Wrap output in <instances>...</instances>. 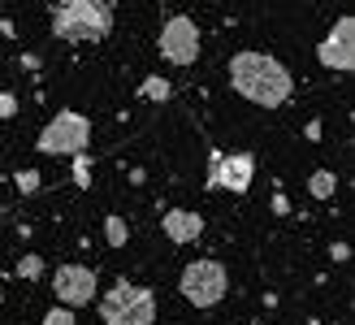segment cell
<instances>
[{
  "label": "cell",
  "mask_w": 355,
  "mask_h": 325,
  "mask_svg": "<svg viewBox=\"0 0 355 325\" xmlns=\"http://www.w3.org/2000/svg\"><path fill=\"white\" fill-rule=\"evenodd\" d=\"M13 113H17V96L5 92V96H0V117H13Z\"/></svg>",
  "instance_id": "ac0fdd59"
},
{
  "label": "cell",
  "mask_w": 355,
  "mask_h": 325,
  "mask_svg": "<svg viewBox=\"0 0 355 325\" xmlns=\"http://www.w3.org/2000/svg\"><path fill=\"white\" fill-rule=\"evenodd\" d=\"M40 269H44V260H40V256H22L13 274H17V278H26V282H35V278H40Z\"/></svg>",
  "instance_id": "9a60e30c"
},
{
  "label": "cell",
  "mask_w": 355,
  "mask_h": 325,
  "mask_svg": "<svg viewBox=\"0 0 355 325\" xmlns=\"http://www.w3.org/2000/svg\"><path fill=\"white\" fill-rule=\"evenodd\" d=\"M44 325H74V308H52L44 317Z\"/></svg>",
  "instance_id": "e0dca14e"
},
{
  "label": "cell",
  "mask_w": 355,
  "mask_h": 325,
  "mask_svg": "<svg viewBox=\"0 0 355 325\" xmlns=\"http://www.w3.org/2000/svg\"><path fill=\"white\" fill-rule=\"evenodd\" d=\"M74 183L78 187H92V156H87V152L74 156Z\"/></svg>",
  "instance_id": "2e32d148"
},
{
  "label": "cell",
  "mask_w": 355,
  "mask_h": 325,
  "mask_svg": "<svg viewBox=\"0 0 355 325\" xmlns=\"http://www.w3.org/2000/svg\"><path fill=\"white\" fill-rule=\"evenodd\" d=\"M329 256L338 260V265H347V260H351V247H347V243H334V247H329Z\"/></svg>",
  "instance_id": "d6986e66"
},
{
  "label": "cell",
  "mask_w": 355,
  "mask_h": 325,
  "mask_svg": "<svg viewBox=\"0 0 355 325\" xmlns=\"http://www.w3.org/2000/svg\"><path fill=\"white\" fill-rule=\"evenodd\" d=\"M104 239H109V247H126V239H130L126 222L121 217H104Z\"/></svg>",
  "instance_id": "7c38bea8"
},
{
  "label": "cell",
  "mask_w": 355,
  "mask_h": 325,
  "mask_svg": "<svg viewBox=\"0 0 355 325\" xmlns=\"http://www.w3.org/2000/svg\"><path fill=\"white\" fill-rule=\"evenodd\" d=\"M52 295L61 299V308H83L96 299V274L83 265H61L52 274Z\"/></svg>",
  "instance_id": "9c48e42d"
},
{
  "label": "cell",
  "mask_w": 355,
  "mask_h": 325,
  "mask_svg": "<svg viewBox=\"0 0 355 325\" xmlns=\"http://www.w3.org/2000/svg\"><path fill=\"white\" fill-rule=\"evenodd\" d=\"M230 83H234L239 96H247V100L260 104V108L286 104L291 92H295L291 69L282 65L277 57H269V52H252V48H243V52L230 57Z\"/></svg>",
  "instance_id": "6da1fadb"
},
{
  "label": "cell",
  "mask_w": 355,
  "mask_h": 325,
  "mask_svg": "<svg viewBox=\"0 0 355 325\" xmlns=\"http://www.w3.org/2000/svg\"><path fill=\"white\" fill-rule=\"evenodd\" d=\"M178 286H182L187 303H195V308H212V303H221L225 291H230V274L221 260H191L182 269V278H178Z\"/></svg>",
  "instance_id": "5b68a950"
},
{
  "label": "cell",
  "mask_w": 355,
  "mask_h": 325,
  "mask_svg": "<svg viewBox=\"0 0 355 325\" xmlns=\"http://www.w3.org/2000/svg\"><path fill=\"white\" fill-rule=\"evenodd\" d=\"M13 183H17V191H22V195H35V191L44 187V178H40V169H17Z\"/></svg>",
  "instance_id": "4fadbf2b"
},
{
  "label": "cell",
  "mask_w": 355,
  "mask_h": 325,
  "mask_svg": "<svg viewBox=\"0 0 355 325\" xmlns=\"http://www.w3.org/2000/svg\"><path fill=\"white\" fill-rule=\"evenodd\" d=\"M256 178V156L252 152H212L208 156V187L243 195Z\"/></svg>",
  "instance_id": "8992f818"
},
{
  "label": "cell",
  "mask_w": 355,
  "mask_h": 325,
  "mask_svg": "<svg viewBox=\"0 0 355 325\" xmlns=\"http://www.w3.org/2000/svg\"><path fill=\"white\" fill-rule=\"evenodd\" d=\"M316 61L325 69H355V17L351 13H343L338 22H334V31L321 40V48H316Z\"/></svg>",
  "instance_id": "ba28073f"
},
{
  "label": "cell",
  "mask_w": 355,
  "mask_h": 325,
  "mask_svg": "<svg viewBox=\"0 0 355 325\" xmlns=\"http://www.w3.org/2000/svg\"><path fill=\"white\" fill-rule=\"evenodd\" d=\"M139 92L161 104V100H169V83H165V78H144V87H139Z\"/></svg>",
  "instance_id": "5bb4252c"
},
{
  "label": "cell",
  "mask_w": 355,
  "mask_h": 325,
  "mask_svg": "<svg viewBox=\"0 0 355 325\" xmlns=\"http://www.w3.org/2000/svg\"><path fill=\"white\" fill-rule=\"evenodd\" d=\"M165 234L173 243H195L204 234V217L200 212H187V208H169L165 212Z\"/></svg>",
  "instance_id": "30bf717a"
},
{
  "label": "cell",
  "mask_w": 355,
  "mask_h": 325,
  "mask_svg": "<svg viewBox=\"0 0 355 325\" xmlns=\"http://www.w3.org/2000/svg\"><path fill=\"white\" fill-rule=\"evenodd\" d=\"M52 35L57 40H109L113 31V5H104V0H61V5H52Z\"/></svg>",
  "instance_id": "7a4b0ae2"
},
{
  "label": "cell",
  "mask_w": 355,
  "mask_h": 325,
  "mask_svg": "<svg viewBox=\"0 0 355 325\" xmlns=\"http://www.w3.org/2000/svg\"><path fill=\"white\" fill-rule=\"evenodd\" d=\"M100 317L104 325H152L156 321V295L148 286H130L121 278L100 303Z\"/></svg>",
  "instance_id": "3957f363"
},
{
  "label": "cell",
  "mask_w": 355,
  "mask_h": 325,
  "mask_svg": "<svg viewBox=\"0 0 355 325\" xmlns=\"http://www.w3.org/2000/svg\"><path fill=\"white\" fill-rule=\"evenodd\" d=\"M334 187H338V178H334L329 169H316V174L308 178V191L316 195V200H329V195H334Z\"/></svg>",
  "instance_id": "8fae6325"
},
{
  "label": "cell",
  "mask_w": 355,
  "mask_h": 325,
  "mask_svg": "<svg viewBox=\"0 0 355 325\" xmlns=\"http://www.w3.org/2000/svg\"><path fill=\"white\" fill-rule=\"evenodd\" d=\"M273 212H282V217H286V212H291V200H286V195H282V191L273 195Z\"/></svg>",
  "instance_id": "ffe728a7"
},
{
  "label": "cell",
  "mask_w": 355,
  "mask_h": 325,
  "mask_svg": "<svg viewBox=\"0 0 355 325\" xmlns=\"http://www.w3.org/2000/svg\"><path fill=\"white\" fill-rule=\"evenodd\" d=\"M161 57L169 61V65H191L195 57H200V26H195V17H187V13H173L169 22H165V31H161Z\"/></svg>",
  "instance_id": "52a82bcc"
},
{
  "label": "cell",
  "mask_w": 355,
  "mask_h": 325,
  "mask_svg": "<svg viewBox=\"0 0 355 325\" xmlns=\"http://www.w3.org/2000/svg\"><path fill=\"white\" fill-rule=\"evenodd\" d=\"M87 143H92V117L74 113V108H61L44 131H40V148L44 156H83Z\"/></svg>",
  "instance_id": "277c9868"
}]
</instances>
